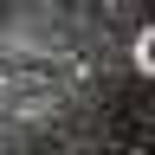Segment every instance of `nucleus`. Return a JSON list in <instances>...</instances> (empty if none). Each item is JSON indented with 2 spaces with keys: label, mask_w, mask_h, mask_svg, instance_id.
I'll use <instances>...</instances> for the list:
<instances>
[{
  "label": "nucleus",
  "mask_w": 155,
  "mask_h": 155,
  "mask_svg": "<svg viewBox=\"0 0 155 155\" xmlns=\"http://www.w3.org/2000/svg\"><path fill=\"white\" fill-rule=\"evenodd\" d=\"M149 65H155V39L142 32V39H136V71H149Z\"/></svg>",
  "instance_id": "obj_1"
}]
</instances>
